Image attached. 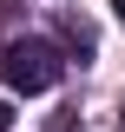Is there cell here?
Here are the masks:
<instances>
[{
	"instance_id": "cell-3",
	"label": "cell",
	"mask_w": 125,
	"mask_h": 132,
	"mask_svg": "<svg viewBox=\"0 0 125 132\" xmlns=\"http://www.w3.org/2000/svg\"><path fill=\"white\" fill-rule=\"evenodd\" d=\"M112 13H119V27H125V0H112Z\"/></svg>"
},
{
	"instance_id": "cell-4",
	"label": "cell",
	"mask_w": 125,
	"mask_h": 132,
	"mask_svg": "<svg viewBox=\"0 0 125 132\" xmlns=\"http://www.w3.org/2000/svg\"><path fill=\"white\" fill-rule=\"evenodd\" d=\"M119 132H125V112H119Z\"/></svg>"
},
{
	"instance_id": "cell-1",
	"label": "cell",
	"mask_w": 125,
	"mask_h": 132,
	"mask_svg": "<svg viewBox=\"0 0 125 132\" xmlns=\"http://www.w3.org/2000/svg\"><path fill=\"white\" fill-rule=\"evenodd\" d=\"M59 53L46 46V40H13V46L0 53V79L13 86V93H46V86H59Z\"/></svg>"
},
{
	"instance_id": "cell-2",
	"label": "cell",
	"mask_w": 125,
	"mask_h": 132,
	"mask_svg": "<svg viewBox=\"0 0 125 132\" xmlns=\"http://www.w3.org/2000/svg\"><path fill=\"white\" fill-rule=\"evenodd\" d=\"M0 132H13V106H7V99H0Z\"/></svg>"
}]
</instances>
